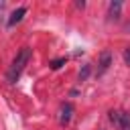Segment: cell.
Returning a JSON list of instances; mask_svg holds the SVG:
<instances>
[{
    "label": "cell",
    "instance_id": "52a82bcc",
    "mask_svg": "<svg viewBox=\"0 0 130 130\" xmlns=\"http://www.w3.org/2000/svg\"><path fill=\"white\" fill-rule=\"evenodd\" d=\"M65 63H67V59H65V57H57V59H53L49 65H51V69H61Z\"/></svg>",
    "mask_w": 130,
    "mask_h": 130
},
{
    "label": "cell",
    "instance_id": "277c9868",
    "mask_svg": "<svg viewBox=\"0 0 130 130\" xmlns=\"http://www.w3.org/2000/svg\"><path fill=\"white\" fill-rule=\"evenodd\" d=\"M98 75H102L104 71H108V67L112 65V53L110 51H104L102 55H100V61H98Z\"/></svg>",
    "mask_w": 130,
    "mask_h": 130
},
{
    "label": "cell",
    "instance_id": "ba28073f",
    "mask_svg": "<svg viewBox=\"0 0 130 130\" xmlns=\"http://www.w3.org/2000/svg\"><path fill=\"white\" fill-rule=\"evenodd\" d=\"M87 75H89V65H85V67H83V71H79V81H85V79H87Z\"/></svg>",
    "mask_w": 130,
    "mask_h": 130
},
{
    "label": "cell",
    "instance_id": "3957f363",
    "mask_svg": "<svg viewBox=\"0 0 130 130\" xmlns=\"http://www.w3.org/2000/svg\"><path fill=\"white\" fill-rule=\"evenodd\" d=\"M71 118H73V104L65 102V104L61 106V110H59V122L65 126V124L71 122Z\"/></svg>",
    "mask_w": 130,
    "mask_h": 130
},
{
    "label": "cell",
    "instance_id": "5b68a950",
    "mask_svg": "<svg viewBox=\"0 0 130 130\" xmlns=\"http://www.w3.org/2000/svg\"><path fill=\"white\" fill-rule=\"evenodd\" d=\"M24 14H26V6H18V8L10 14V18H8V26H14L16 22H20V20L24 18Z\"/></svg>",
    "mask_w": 130,
    "mask_h": 130
},
{
    "label": "cell",
    "instance_id": "30bf717a",
    "mask_svg": "<svg viewBox=\"0 0 130 130\" xmlns=\"http://www.w3.org/2000/svg\"><path fill=\"white\" fill-rule=\"evenodd\" d=\"M124 28H126V32H130V22H128V24H126Z\"/></svg>",
    "mask_w": 130,
    "mask_h": 130
},
{
    "label": "cell",
    "instance_id": "9c48e42d",
    "mask_svg": "<svg viewBox=\"0 0 130 130\" xmlns=\"http://www.w3.org/2000/svg\"><path fill=\"white\" fill-rule=\"evenodd\" d=\"M124 63H126V65L130 67V47H128V49L124 51Z\"/></svg>",
    "mask_w": 130,
    "mask_h": 130
},
{
    "label": "cell",
    "instance_id": "8992f818",
    "mask_svg": "<svg viewBox=\"0 0 130 130\" xmlns=\"http://www.w3.org/2000/svg\"><path fill=\"white\" fill-rule=\"evenodd\" d=\"M120 10H122V2H112L110 4V8H108V16H110V20H116L118 16H120Z\"/></svg>",
    "mask_w": 130,
    "mask_h": 130
},
{
    "label": "cell",
    "instance_id": "7a4b0ae2",
    "mask_svg": "<svg viewBox=\"0 0 130 130\" xmlns=\"http://www.w3.org/2000/svg\"><path fill=\"white\" fill-rule=\"evenodd\" d=\"M110 120L114 124H118L120 130H130V114L128 112H110Z\"/></svg>",
    "mask_w": 130,
    "mask_h": 130
},
{
    "label": "cell",
    "instance_id": "6da1fadb",
    "mask_svg": "<svg viewBox=\"0 0 130 130\" xmlns=\"http://www.w3.org/2000/svg\"><path fill=\"white\" fill-rule=\"evenodd\" d=\"M30 57H32V49H30V47H22V49L16 53V57H14L12 65H10V69L6 71V79H8V83H16V79H18L20 73L24 71L26 63L30 61Z\"/></svg>",
    "mask_w": 130,
    "mask_h": 130
}]
</instances>
